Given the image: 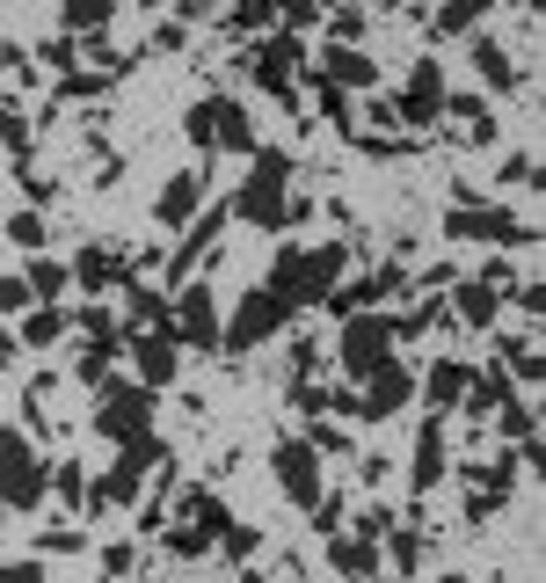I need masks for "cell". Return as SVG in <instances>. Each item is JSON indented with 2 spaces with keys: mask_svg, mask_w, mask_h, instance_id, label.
I'll use <instances>...</instances> for the list:
<instances>
[{
  "mask_svg": "<svg viewBox=\"0 0 546 583\" xmlns=\"http://www.w3.org/2000/svg\"><path fill=\"white\" fill-rule=\"evenodd\" d=\"M343 263H350V248L343 241H328V248H277L270 292H277L285 307H321V299L343 285Z\"/></svg>",
  "mask_w": 546,
  "mask_h": 583,
  "instance_id": "cell-1",
  "label": "cell"
},
{
  "mask_svg": "<svg viewBox=\"0 0 546 583\" xmlns=\"http://www.w3.org/2000/svg\"><path fill=\"white\" fill-rule=\"evenodd\" d=\"M248 161H256V169H248V183H240V197L226 204V212H240L248 226H270V234H277V226H285V183H291V153H285V146H256Z\"/></svg>",
  "mask_w": 546,
  "mask_h": 583,
  "instance_id": "cell-2",
  "label": "cell"
},
{
  "mask_svg": "<svg viewBox=\"0 0 546 583\" xmlns=\"http://www.w3.org/2000/svg\"><path fill=\"white\" fill-rule=\"evenodd\" d=\"M45 460L29 452V437L23 431H8L0 437V510H37L45 504Z\"/></svg>",
  "mask_w": 546,
  "mask_h": 583,
  "instance_id": "cell-3",
  "label": "cell"
},
{
  "mask_svg": "<svg viewBox=\"0 0 546 583\" xmlns=\"http://www.w3.org/2000/svg\"><path fill=\"white\" fill-rule=\"evenodd\" d=\"M335 358H343L350 380L380 372V364L394 358V321H386V314H350V321H343V350H335Z\"/></svg>",
  "mask_w": 546,
  "mask_h": 583,
  "instance_id": "cell-4",
  "label": "cell"
},
{
  "mask_svg": "<svg viewBox=\"0 0 546 583\" xmlns=\"http://www.w3.org/2000/svg\"><path fill=\"white\" fill-rule=\"evenodd\" d=\"M285 314H291L285 299H277L270 285H256L248 299H240V314L219 328V343H226V350H256L262 336H277V328H285Z\"/></svg>",
  "mask_w": 546,
  "mask_h": 583,
  "instance_id": "cell-5",
  "label": "cell"
},
{
  "mask_svg": "<svg viewBox=\"0 0 546 583\" xmlns=\"http://www.w3.org/2000/svg\"><path fill=\"white\" fill-rule=\"evenodd\" d=\"M445 241H496V248H518V241H532V234H524L502 204H451V212H445Z\"/></svg>",
  "mask_w": 546,
  "mask_h": 583,
  "instance_id": "cell-6",
  "label": "cell"
},
{
  "mask_svg": "<svg viewBox=\"0 0 546 583\" xmlns=\"http://www.w3.org/2000/svg\"><path fill=\"white\" fill-rule=\"evenodd\" d=\"M415 401V372L401 358H386L380 372H364V394H357V423H386L394 409Z\"/></svg>",
  "mask_w": 546,
  "mask_h": 583,
  "instance_id": "cell-7",
  "label": "cell"
},
{
  "mask_svg": "<svg viewBox=\"0 0 546 583\" xmlns=\"http://www.w3.org/2000/svg\"><path fill=\"white\" fill-rule=\"evenodd\" d=\"M270 467H277V488H285L299 510L321 504V452H313L307 437H285V445L270 452Z\"/></svg>",
  "mask_w": 546,
  "mask_h": 583,
  "instance_id": "cell-8",
  "label": "cell"
},
{
  "mask_svg": "<svg viewBox=\"0 0 546 583\" xmlns=\"http://www.w3.org/2000/svg\"><path fill=\"white\" fill-rule=\"evenodd\" d=\"M96 431L117 437V445L146 437V431H153V394H146V387H110V401L96 409Z\"/></svg>",
  "mask_w": 546,
  "mask_h": 583,
  "instance_id": "cell-9",
  "label": "cell"
},
{
  "mask_svg": "<svg viewBox=\"0 0 546 583\" xmlns=\"http://www.w3.org/2000/svg\"><path fill=\"white\" fill-rule=\"evenodd\" d=\"M219 307H212V285H183V299H175V343H190V350H212L219 343Z\"/></svg>",
  "mask_w": 546,
  "mask_h": 583,
  "instance_id": "cell-10",
  "label": "cell"
},
{
  "mask_svg": "<svg viewBox=\"0 0 546 583\" xmlns=\"http://www.w3.org/2000/svg\"><path fill=\"white\" fill-rule=\"evenodd\" d=\"M132 364H139V387L161 394V387H175V372H183V343L175 336H132Z\"/></svg>",
  "mask_w": 546,
  "mask_h": 583,
  "instance_id": "cell-11",
  "label": "cell"
},
{
  "mask_svg": "<svg viewBox=\"0 0 546 583\" xmlns=\"http://www.w3.org/2000/svg\"><path fill=\"white\" fill-rule=\"evenodd\" d=\"M299 59H307V45H299V37H270V45L248 51V73H256L270 96H285V88H291V73H299Z\"/></svg>",
  "mask_w": 546,
  "mask_h": 583,
  "instance_id": "cell-12",
  "label": "cell"
},
{
  "mask_svg": "<svg viewBox=\"0 0 546 583\" xmlns=\"http://www.w3.org/2000/svg\"><path fill=\"white\" fill-rule=\"evenodd\" d=\"M66 277H73L80 292H124V285H132V263H124V256H110V248H80V256L66 263Z\"/></svg>",
  "mask_w": 546,
  "mask_h": 583,
  "instance_id": "cell-13",
  "label": "cell"
},
{
  "mask_svg": "<svg viewBox=\"0 0 546 583\" xmlns=\"http://www.w3.org/2000/svg\"><path fill=\"white\" fill-rule=\"evenodd\" d=\"M467 387H474V364H459V358H437V364L423 372V401H430L437 415L459 409V401H467Z\"/></svg>",
  "mask_w": 546,
  "mask_h": 583,
  "instance_id": "cell-14",
  "label": "cell"
},
{
  "mask_svg": "<svg viewBox=\"0 0 546 583\" xmlns=\"http://www.w3.org/2000/svg\"><path fill=\"white\" fill-rule=\"evenodd\" d=\"M313 80H328L335 96H350V88H372V80H380V66H372L364 51H343V45H335L328 59L313 66Z\"/></svg>",
  "mask_w": 546,
  "mask_h": 583,
  "instance_id": "cell-15",
  "label": "cell"
},
{
  "mask_svg": "<svg viewBox=\"0 0 546 583\" xmlns=\"http://www.w3.org/2000/svg\"><path fill=\"white\" fill-rule=\"evenodd\" d=\"M204 117H212V146H234V153H256V132H248V110L234 96H204Z\"/></svg>",
  "mask_w": 546,
  "mask_h": 583,
  "instance_id": "cell-16",
  "label": "cell"
},
{
  "mask_svg": "<svg viewBox=\"0 0 546 583\" xmlns=\"http://www.w3.org/2000/svg\"><path fill=\"white\" fill-rule=\"evenodd\" d=\"M197 204H204V175H175L161 190V204H153V219H161V226H190Z\"/></svg>",
  "mask_w": 546,
  "mask_h": 583,
  "instance_id": "cell-17",
  "label": "cell"
},
{
  "mask_svg": "<svg viewBox=\"0 0 546 583\" xmlns=\"http://www.w3.org/2000/svg\"><path fill=\"white\" fill-rule=\"evenodd\" d=\"M445 482V415H430L423 437H415V488H437Z\"/></svg>",
  "mask_w": 546,
  "mask_h": 583,
  "instance_id": "cell-18",
  "label": "cell"
},
{
  "mask_svg": "<svg viewBox=\"0 0 546 583\" xmlns=\"http://www.w3.org/2000/svg\"><path fill=\"white\" fill-rule=\"evenodd\" d=\"M451 307H459V321H467V328H488V321H496V307H502V292H488L481 277H467V285L451 292Z\"/></svg>",
  "mask_w": 546,
  "mask_h": 583,
  "instance_id": "cell-19",
  "label": "cell"
},
{
  "mask_svg": "<svg viewBox=\"0 0 546 583\" xmlns=\"http://www.w3.org/2000/svg\"><path fill=\"white\" fill-rule=\"evenodd\" d=\"M328 561H335V569H350V576H372V569H380V547H372V539L328 533Z\"/></svg>",
  "mask_w": 546,
  "mask_h": 583,
  "instance_id": "cell-20",
  "label": "cell"
},
{
  "mask_svg": "<svg viewBox=\"0 0 546 583\" xmlns=\"http://www.w3.org/2000/svg\"><path fill=\"white\" fill-rule=\"evenodd\" d=\"M73 277H66V263H29L23 270V292H29V307H51L59 292H66Z\"/></svg>",
  "mask_w": 546,
  "mask_h": 583,
  "instance_id": "cell-21",
  "label": "cell"
},
{
  "mask_svg": "<svg viewBox=\"0 0 546 583\" xmlns=\"http://www.w3.org/2000/svg\"><path fill=\"white\" fill-rule=\"evenodd\" d=\"M474 66H481L488 88H518V66H510V51H502L496 37H481V45H474Z\"/></svg>",
  "mask_w": 546,
  "mask_h": 583,
  "instance_id": "cell-22",
  "label": "cell"
},
{
  "mask_svg": "<svg viewBox=\"0 0 546 583\" xmlns=\"http://www.w3.org/2000/svg\"><path fill=\"white\" fill-rule=\"evenodd\" d=\"M167 555H183V561H197V555H212L219 547V533H204V525H190V518H183V525H167Z\"/></svg>",
  "mask_w": 546,
  "mask_h": 583,
  "instance_id": "cell-23",
  "label": "cell"
},
{
  "mask_svg": "<svg viewBox=\"0 0 546 583\" xmlns=\"http://www.w3.org/2000/svg\"><path fill=\"white\" fill-rule=\"evenodd\" d=\"M66 336V314H59V307H29L23 314V343L29 350H45V343H59Z\"/></svg>",
  "mask_w": 546,
  "mask_h": 583,
  "instance_id": "cell-24",
  "label": "cell"
},
{
  "mask_svg": "<svg viewBox=\"0 0 546 583\" xmlns=\"http://www.w3.org/2000/svg\"><path fill=\"white\" fill-rule=\"evenodd\" d=\"M502 364H510V372H518V380H539V350H532V343H524V336L496 343V372H502Z\"/></svg>",
  "mask_w": 546,
  "mask_h": 583,
  "instance_id": "cell-25",
  "label": "cell"
},
{
  "mask_svg": "<svg viewBox=\"0 0 546 583\" xmlns=\"http://www.w3.org/2000/svg\"><path fill=\"white\" fill-rule=\"evenodd\" d=\"M0 146L29 153V110H23V102H0Z\"/></svg>",
  "mask_w": 546,
  "mask_h": 583,
  "instance_id": "cell-26",
  "label": "cell"
},
{
  "mask_svg": "<svg viewBox=\"0 0 546 583\" xmlns=\"http://www.w3.org/2000/svg\"><path fill=\"white\" fill-rule=\"evenodd\" d=\"M102 23H110V0H73V8H66L73 37H88V29H102Z\"/></svg>",
  "mask_w": 546,
  "mask_h": 583,
  "instance_id": "cell-27",
  "label": "cell"
},
{
  "mask_svg": "<svg viewBox=\"0 0 546 583\" xmlns=\"http://www.w3.org/2000/svg\"><path fill=\"white\" fill-rule=\"evenodd\" d=\"M474 23H481V8H474V0H467V8H437V15H430V29H437V37H467Z\"/></svg>",
  "mask_w": 546,
  "mask_h": 583,
  "instance_id": "cell-28",
  "label": "cell"
},
{
  "mask_svg": "<svg viewBox=\"0 0 546 583\" xmlns=\"http://www.w3.org/2000/svg\"><path fill=\"white\" fill-rule=\"evenodd\" d=\"M502 437H518V445H524V460H532V409H524V401H502Z\"/></svg>",
  "mask_w": 546,
  "mask_h": 583,
  "instance_id": "cell-29",
  "label": "cell"
},
{
  "mask_svg": "<svg viewBox=\"0 0 546 583\" xmlns=\"http://www.w3.org/2000/svg\"><path fill=\"white\" fill-rule=\"evenodd\" d=\"M8 241L15 248H45V212H15L8 219Z\"/></svg>",
  "mask_w": 546,
  "mask_h": 583,
  "instance_id": "cell-30",
  "label": "cell"
},
{
  "mask_svg": "<svg viewBox=\"0 0 546 583\" xmlns=\"http://www.w3.org/2000/svg\"><path fill=\"white\" fill-rule=\"evenodd\" d=\"M45 488H59V496H66V504H88V474H80V467H73V460L59 467V474H51Z\"/></svg>",
  "mask_w": 546,
  "mask_h": 583,
  "instance_id": "cell-31",
  "label": "cell"
},
{
  "mask_svg": "<svg viewBox=\"0 0 546 583\" xmlns=\"http://www.w3.org/2000/svg\"><path fill=\"white\" fill-rule=\"evenodd\" d=\"M394 561H401V569H415V561H423V533H415V525H394Z\"/></svg>",
  "mask_w": 546,
  "mask_h": 583,
  "instance_id": "cell-32",
  "label": "cell"
},
{
  "mask_svg": "<svg viewBox=\"0 0 546 583\" xmlns=\"http://www.w3.org/2000/svg\"><path fill=\"white\" fill-rule=\"evenodd\" d=\"M328 29L343 37V51H357V37H364V15H357V8H335V15H328Z\"/></svg>",
  "mask_w": 546,
  "mask_h": 583,
  "instance_id": "cell-33",
  "label": "cell"
},
{
  "mask_svg": "<svg viewBox=\"0 0 546 583\" xmlns=\"http://www.w3.org/2000/svg\"><path fill=\"white\" fill-rule=\"evenodd\" d=\"M277 23V8L270 0H248V8H234V29H270Z\"/></svg>",
  "mask_w": 546,
  "mask_h": 583,
  "instance_id": "cell-34",
  "label": "cell"
},
{
  "mask_svg": "<svg viewBox=\"0 0 546 583\" xmlns=\"http://www.w3.org/2000/svg\"><path fill=\"white\" fill-rule=\"evenodd\" d=\"M313 88H321V117H328V124H343V132H350V96H335L328 80H313Z\"/></svg>",
  "mask_w": 546,
  "mask_h": 583,
  "instance_id": "cell-35",
  "label": "cell"
},
{
  "mask_svg": "<svg viewBox=\"0 0 546 583\" xmlns=\"http://www.w3.org/2000/svg\"><path fill=\"white\" fill-rule=\"evenodd\" d=\"M73 547H88L80 525H51V533H45V555H73Z\"/></svg>",
  "mask_w": 546,
  "mask_h": 583,
  "instance_id": "cell-36",
  "label": "cell"
},
{
  "mask_svg": "<svg viewBox=\"0 0 546 583\" xmlns=\"http://www.w3.org/2000/svg\"><path fill=\"white\" fill-rule=\"evenodd\" d=\"M502 183H539V161H532V153H510V161H502Z\"/></svg>",
  "mask_w": 546,
  "mask_h": 583,
  "instance_id": "cell-37",
  "label": "cell"
},
{
  "mask_svg": "<svg viewBox=\"0 0 546 583\" xmlns=\"http://www.w3.org/2000/svg\"><path fill=\"white\" fill-rule=\"evenodd\" d=\"M0 583H45V561H0Z\"/></svg>",
  "mask_w": 546,
  "mask_h": 583,
  "instance_id": "cell-38",
  "label": "cell"
},
{
  "mask_svg": "<svg viewBox=\"0 0 546 583\" xmlns=\"http://www.w3.org/2000/svg\"><path fill=\"white\" fill-rule=\"evenodd\" d=\"M313 525H321V539H328L335 525H343V496H321V504H313Z\"/></svg>",
  "mask_w": 546,
  "mask_h": 583,
  "instance_id": "cell-39",
  "label": "cell"
},
{
  "mask_svg": "<svg viewBox=\"0 0 546 583\" xmlns=\"http://www.w3.org/2000/svg\"><path fill=\"white\" fill-rule=\"evenodd\" d=\"M29 307V292H23V277H0V314H23Z\"/></svg>",
  "mask_w": 546,
  "mask_h": 583,
  "instance_id": "cell-40",
  "label": "cell"
},
{
  "mask_svg": "<svg viewBox=\"0 0 546 583\" xmlns=\"http://www.w3.org/2000/svg\"><path fill=\"white\" fill-rule=\"evenodd\" d=\"M219 547H226V555H256V533H248V525H226Z\"/></svg>",
  "mask_w": 546,
  "mask_h": 583,
  "instance_id": "cell-41",
  "label": "cell"
},
{
  "mask_svg": "<svg viewBox=\"0 0 546 583\" xmlns=\"http://www.w3.org/2000/svg\"><path fill=\"white\" fill-rule=\"evenodd\" d=\"M45 66H59V73L73 66V45H66V37H51V45H45Z\"/></svg>",
  "mask_w": 546,
  "mask_h": 583,
  "instance_id": "cell-42",
  "label": "cell"
},
{
  "mask_svg": "<svg viewBox=\"0 0 546 583\" xmlns=\"http://www.w3.org/2000/svg\"><path fill=\"white\" fill-rule=\"evenodd\" d=\"M0 364H15V336L8 328H0Z\"/></svg>",
  "mask_w": 546,
  "mask_h": 583,
  "instance_id": "cell-43",
  "label": "cell"
},
{
  "mask_svg": "<svg viewBox=\"0 0 546 583\" xmlns=\"http://www.w3.org/2000/svg\"><path fill=\"white\" fill-rule=\"evenodd\" d=\"M386 583H401V576H386Z\"/></svg>",
  "mask_w": 546,
  "mask_h": 583,
  "instance_id": "cell-44",
  "label": "cell"
},
{
  "mask_svg": "<svg viewBox=\"0 0 546 583\" xmlns=\"http://www.w3.org/2000/svg\"><path fill=\"white\" fill-rule=\"evenodd\" d=\"M0 518H8V510H0Z\"/></svg>",
  "mask_w": 546,
  "mask_h": 583,
  "instance_id": "cell-45",
  "label": "cell"
}]
</instances>
